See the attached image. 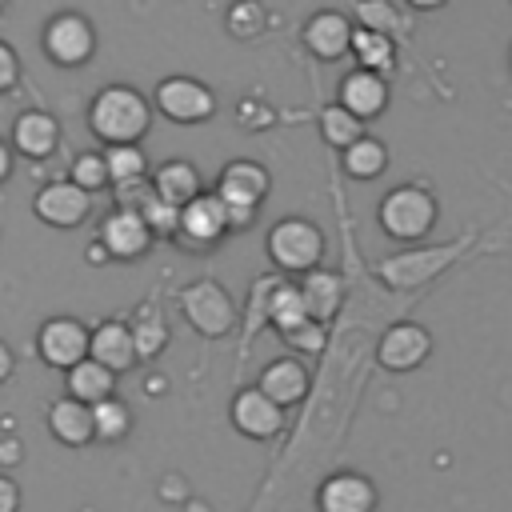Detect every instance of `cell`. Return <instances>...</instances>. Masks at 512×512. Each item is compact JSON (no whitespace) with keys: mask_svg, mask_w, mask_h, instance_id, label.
<instances>
[{"mask_svg":"<svg viewBox=\"0 0 512 512\" xmlns=\"http://www.w3.org/2000/svg\"><path fill=\"white\" fill-rule=\"evenodd\" d=\"M88 128L92 136L108 144H140L152 128V100L136 92L132 84H108L88 104Z\"/></svg>","mask_w":512,"mask_h":512,"instance_id":"1","label":"cell"},{"mask_svg":"<svg viewBox=\"0 0 512 512\" xmlns=\"http://www.w3.org/2000/svg\"><path fill=\"white\" fill-rule=\"evenodd\" d=\"M436 216H440L436 196L428 188H420V184H400V188L384 192V200L376 208V220H380L384 236H392L400 244L424 240L436 228Z\"/></svg>","mask_w":512,"mask_h":512,"instance_id":"2","label":"cell"},{"mask_svg":"<svg viewBox=\"0 0 512 512\" xmlns=\"http://www.w3.org/2000/svg\"><path fill=\"white\" fill-rule=\"evenodd\" d=\"M264 248L280 272L304 276V272L320 268V260H324V232L304 216H284L272 224Z\"/></svg>","mask_w":512,"mask_h":512,"instance_id":"3","label":"cell"},{"mask_svg":"<svg viewBox=\"0 0 512 512\" xmlns=\"http://www.w3.org/2000/svg\"><path fill=\"white\" fill-rule=\"evenodd\" d=\"M268 184H272L268 180V168L256 164V160H232L220 172V180H216L212 192L224 200L232 228H252V220H256V212H260V204L268 196Z\"/></svg>","mask_w":512,"mask_h":512,"instance_id":"4","label":"cell"},{"mask_svg":"<svg viewBox=\"0 0 512 512\" xmlns=\"http://www.w3.org/2000/svg\"><path fill=\"white\" fill-rule=\"evenodd\" d=\"M180 312L208 340L228 336L236 328V304H232V296H228V288L220 280H196V284H188L180 292Z\"/></svg>","mask_w":512,"mask_h":512,"instance_id":"5","label":"cell"},{"mask_svg":"<svg viewBox=\"0 0 512 512\" xmlns=\"http://www.w3.org/2000/svg\"><path fill=\"white\" fill-rule=\"evenodd\" d=\"M40 44H44V56H48L52 64H60V68H80V64H88L92 52H96V28H92V20L80 16V12H56V16H48Z\"/></svg>","mask_w":512,"mask_h":512,"instance_id":"6","label":"cell"},{"mask_svg":"<svg viewBox=\"0 0 512 512\" xmlns=\"http://www.w3.org/2000/svg\"><path fill=\"white\" fill-rule=\"evenodd\" d=\"M152 108L172 124H200L216 112V96L196 76H164L152 92Z\"/></svg>","mask_w":512,"mask_h":512,"instance_id":"7","label":"cell"},{"mask_svg":"<svg viewBox=\"0 0 512 512\" xmlns=\"http://www.w3.org/2000/svg\"><path fill=\"white\" fill-rule=\"evenodd\" d=\"M232 232L228 224V208L216 192H200L192 204L180 208V228H176V240L192 252H204V248H216L224 236Z\"/></svg>","mask_w":512,"mask_h":512,"instance_id":"8","label":"cell"},{"mask_svg":"<svg viewBox=\"0 0 512 512\" xmlns=\"http://www.w3.org/2000/svg\"><path fill=\"white\" fill-rule=\"evenodd\" d=\"M88 348H92V332L72 320V316H52L40 324L36 332V352L48 368H76L80 360H88Z\"/></svg>","mask_w":512,"mask_h":512,"instance_id":"9","label":"cell"},{"mask_svg":"<svg viewBox=\"0 0 512 512\" xmlns=\"http://www.w3.org/2000/svg\"><path fill=\"white\" fill-rule=\"evenodd\" d=\"M32 212H36V220L48 224V228H76V224H84L88 212H92V192H84L72 176H68V180H48V184L36 192Z\"/></svg>","mask_w":512,"mask_h":512,"instance_id":"10","label":"cell"},{"mask_svg":"<svg viewBox=\"0 0 512 512\" xmlns=\"http://www.w3.org/2000/svg\"><path fill=\"white\" fill-rule=\"evenodd\" d=\"M228 416H232V428H236L240 436H248V440H272V436L284 428V408H280L260 384H256V388H240V392L232 396Z\"/></svg>","mask_w":512,"mask_h":512,"instance_id":"11","label":"cell"},{"mask_svg":"<svg viewBox=\"0 0 512 512\" xmlns=\"http://www.w3.org/2000/svg\"><path fill=\"white\" fill-rule=\"evenodd\" d=\"M152 224L140 216V212H132V208H116V212H108L104 220H100V244H104V252L112 256V260H140L148 248H152Z\"/></svg>","mask_w":512,"mask_h":512,"instance_id":"12","label":"cell"},{"mask_svg":"<svg viewBox=\"0 0 512 512\" xmlns=\"http://www.w3.org/2000/svg\"><path fill=\"white\" fill-rule=\"evenodd\" d=\"M428 352H432V336H428V328H420L412 320L392 324L376 344V360L388 372H412L428 360Z\"/></svg>","mask_w":512,"mask_h":512,"instance_id":"13","label":"cell"},{"mask_svg":"<svg viewBox=\"0 0 512 512\" xmlns=\"http://www.w3.org/2000/svg\"><path fill=\"white\" fill-rule=\"evenodd\" d=\"M320 512H376V484L364 472H332L316 488Z\"/></svg>","mask_w":512,"mask_h":512,"instance_id":"14","label":"cell"},{"mask_svg":"<svg viewBox=\"0 0 512 512\" xmlns=\"http://www.w3.org/2000/svg\"><path fill=\"white\" fill-rule=\"evenodd\" d=\"M352 32H356V24L344 12L324 8V12H312L304 20V32L300 36H304V48L316 60H340L344 52H352Z\"/></svg>","mask_w":512,"mask_h":512,"instance_id":"15","label":"cell"},{"mask_svg":"<svg viewBox=\"0 0 512 512\" xmlns=\"http://www.w3.org/2000/svg\"><path fill=\"white\" fill-rule=\"evenodd\" d=\"M336 100L356 112L360 120H376L384 108H388V84L380 72H368V68H352L344 80H340V92Z\"/></svg>","mask_w":512,"mask_h":512,"instance_id":"16","label":"cell"},{"mask_svg":"<svg viewBox=\"0 0 512 512\" xmlns=\"http://www.w3.org/2000/svg\"><path fill=\"white\" fill-rule=\"evenodd\" d=\"M56 144H60V124H56V116H48V112H40V108H28V112H20V116L12 120V148H16L20 156L44 160V156L56 152Z\"/></svg>","mask_w":512,"mask_h":512,"instance_id":"17","label":"cell"},{"mask_svg":"<svg viewBox=\"0 0 512 512\" xmlns=\"http://www.w3.org/2000/svg\"><path fill=\"white\" fill-rule=\"evenodd\" d=\"M452 244L448 248H416V252H404V256H392L380 264V280H388L392 288H412V284H424L432 272H440L448 260H452Z\"/></svg>","mask_w":512,"mask_h":512,"instance_id":"18","label":"cell"},{"mask_svg":"<svg viewBox=\"0 0 512 512\" xmlns=\"http://www.w3.org/2000/svg\"><path fill=\"white\" fill-rule=\"evenodd\" d=\"M48 432L64 444V448H84L96 440V424H92V408L80 404L76 396H60L48 404Z\"/></svg>","mask_w":512,"mask_h":512,"instance_id":"19","label":"cell"},{"mask_svg":"<svg viewBox=\"0 0 512 512\" xmlns=\"http://www.w3.org/2000/svg\"><path fill=\"white\" fill-rule=\"evenodd\" d=\"M260 388L280 404V408H292L308 396V368L296 360V356H276L264 364L260 372Z\"/></svg>","mask_w":512,"mask_h":512,"instance_id":"20","label":"cell"},{"mask_svg":"<svg viewBox=\"0 0 512 512\" xmlns=\"http://www.w3.org/2000/svg\"><path fill=\"white\" fill-rule=\"evenodd\" d=\"M92 360H100L104 368L112 372H128L140 356H136V344H132V328L120 324V320H104L92 328V348H88Z\"/></svg>","mask_w":512,"mask_h":512,"instance_id":"21","label":"cell"},{"mask_svg":"<svg viewBox=\"0 0 512 512\" xmlns=\"http://www.w3.org/2000/svg\"><path fill=\"white\" fill-rule=\"evenodd\" d=\"M152 188H156V196L164 200V204H172V208H184V204H192L200 192H204V184H200V172H196V164L192 160H164L156 172H152Z\"/></svg>","mask_w":512,"mask_h":512,"instance_id":"22","label":"cell"},{"mask_svg":"<svg viewBox=\"0 0 512 512\" xmlns=\"http://www.w3.org/2000/svg\"><path fill=\"white\" fill-rule=\"evenodd\" d=\"M64 384H68V396H76L80 404H100V400H108V396H116V372L112 368H104L100 360H80L76 368H68L64 372Z\"/></svg>","mask_w":512,"mask_h":512,"instance_id":"23","label":"cell"},{"mask_svg":"<svg viewBox=\"0 0 512 512\" xmlns=\"http://www.w3.org/2000/svg\"><path fill=\"white\" fill-rule=\"evenodd\" d=\"M300 296H304V308H308L312 320H328V316L340 308L344 280H340L336 272L312 268V272H304V280H300Z\"/></svg>","mask_w":512,"mask_h":512,"instance_id":"24","label":"cell"},{"mask_svg":"<svg viewBox=\"0 0 512 512\" xmlns=\"http://www.w3.org/2000/svg\"><path fill=\"white\" fill-rule=\"evenodd\" d=\"M128 328H132V344H136V356L140 360H152V356L164 352V344H168V320H164L160 304H152V300L140 304Z\"/></svg>","mask_w":512,"mask_h":512,"instance_id":"25","label":"cell"},{"mask_svg":"<svg viewBox=\"0 0 512 512\" xmlns=\"http://www.w3.org/2000/svg\"><path fill=\"white\" fill-rule=\"evenodd\" d=\"M340 164H344V172H348L352 180H376V176L388 168V148H384L376 136L364 132L352 148L340 152Z\"/></svg>","mask_w":512,"mask_h":512,"instance_id":"26","label":"cell"},{"mask_svg":"<svg viewBox=\"0 0 512 512\" xmlns=\"http://www.w3.org/2000/svg\"><path fill=\"white\" fill-rule=\"evenodd\" d=\"M352 56H356L360 68L384 76V72L392 68V60H396V44H392V36H384V32L356 28V32H352Z\"/></svg>","mask_w":512,"mask_h":512,"instance_id":"27","label":"cell"},{"mask_svg":"<svg viewBox=\"0 0 512 512\" xmlns=\"http://www.w3.org/2000/svg\"><path fill=\"white\" fill-rule=\"evenodd\" d=\"M320 136H324V144H332V148H352L360 136H364V120L356 116V112H348L340 100L336 104H328L324 112H320Z\"/></svg>","mask_w":512,"mask_h":512,"instance_id":"28","label":"cell"},{"mask_svg":"<svg viewBox=\"0 0 512 512\" xmlns=\"http://www.w3.org/2000/svg\"><path fill=\"white\" fill-rule=\"evenodd\" d=\"M104 160H108V180H112V188L148 180V156H144L140 144H108V148H104Z\"/></svg>","mask_w":512,"mask_h":512,"instance_id":"29","label":"cell"},{"mask_svg":"<svg viewBox=\"0 0 512 512\" xmlns=\"http://www.w3.org/2000/svg\"><path fill=\"white\" fill-rule=\"evenodd\" d=\"M92 424H96V440L100 444H120L132 432V408L120 396H108V400L92 404Z\"/></svg>","mask_w":512,"mask_h":512,"instance_id":"30","label":"cell"},{"mask_svg":"<svg viewBox=\"0 0 512 512\" xmlns=\"http://www.w3.org/2000/svg\"><path fill=\"white\" fill-rule=\"evenodd\" d=\"M356 28H368V32H384V36H396L404 24H400V12L388 4V0H360L356 4Z\"/></svg>","mask_w":512,"mask_h":512,"instance_id":"31","label":"cell"},{"mask_svg":"<svg viewBox=\"0 0 512 512\" xmlns=\"http://www.w3.org/2000/svg\"><path fill=\"white\" fill-rule=\"evenodd\" d=\"M72 180H76L84 192H100L104 184H112V180H108V160H104V152H80L76 164H72Z\"/></svg>","mask_w":512,"mask_h":512,"instance_id":"32","label":"cell"},{"mask_svg":"<svg viewBox=\"0 0 512 512\" xmlns=\"http://www.w3.org/2000/svg\"><path fill=\"white\" fill-rule=\"evenodd\" d=\"M284 336V344L292 348V352H320L324 348V340H328V332H324V320H300V324H292V328H284L280 332Z\"/></svg>","mask_w":512,"mask_h":512,"instance_id":"33","label":"cell"},{"mask_svg":"<svg viewBox=\"0 0 512 512\" xmlns=\"http://www.w3.org/2000/svg\"><path fill=\"white\" fill-rule=\"evenodd\" d=\"M228 28H232V36H244V40L260 36V28H264V8H260L256 0H236V4L228 8Z\"/></svg>","mask_w":512,"mask_h":512,"instance_id":"34","label":"cell"},{"mask_svg":"<svg viewBox=\"0 0 512 512\" xmlns=\"http://www.w3.org/2000/svg\"><path fill=\"white\" fill-rule=\"evenodd\" d=\"M16 80H20V56L12 44L0 40V92H8Z\"/></svg>","mask_w":512,"mask_h":512,"instance_id":"35","label":"cell"},{"mask_svg":"<svg viewBox=\"0 0 512 512\" xmlns=\"http://www.w3.org/2000/svg\"><path fill=\"white\" fill-rule=\"evenodd\" d=\"M0 512H20V488L8 472H0Z\"/></svg>","mask_w":512,"mask_h":512,"instance_id":"36","label":"cell"},{"mask_svg":"<svg viewBox=\"0 0 512 512\" xmlns=\"http://www.w3.org/2000/svg\"><path fill=\"white\" fill-rule=\"evenodd\" d=\"M20 456H24V444L16 440V436H4L0 440V464L8 468V464H20Z\"/></svg>","mask_w":512,"mask_h":512,"instance_id":"37","label":"cell"},{"mask_svg":"<svg viewBox=\"0 0 512 512\" xmlns=\"http://www.w3.org/2000/svg\"><path fill=\"white\" fill-rule=\"evenodd\" d=\"M12 372H16V356H12V348L0 340V384H8Z\"/></svg>","mask_w":512,"mask_h":512,"instance_id":"38","label":"cell"},{"mask_svg":"<svg viewBox=\"0 0 512 512\" xmlns=\"http://www.w3.org/2000/svg\"><path fill=\"white\" fill-rule=\"evenodd\" d=\"M12 160H16V148L8 140H0V184L12 176Z\"/></svg>","mask_w":512,"mask_h":512,"instance_id":"39","label":"cell"},{"mask_svg":"<svg viewBox=\"0 0 512 512\" xmlns=\"http://www.w3.org/2000/svg\"><path fill=\"white\" fill-rule=\"evenodd\" d=\"M404 4H412V8H420V12H428V8H440L444 0H404Z\"/></svg>","mask_w":512,"mask_h":512,"instance_id":"40","label":"cell"},{"mask_svg":"<svg viewBox=\"0 0 512 512\" xmlns=\"http://www.w3.org/2000/svg\"><path fill=\"white\" fill-rule=\"evenodd\" d=\"M0 12H4V0H0Z\"/></svg>","mask_w":512,"mask_h":512,"instance_id":"41","label":"cell"}]
</instances>
